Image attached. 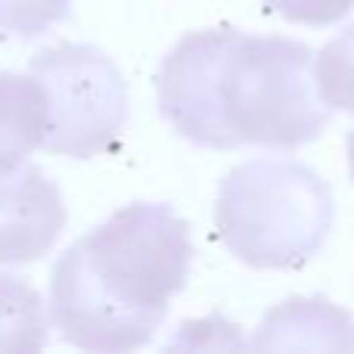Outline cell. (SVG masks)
I'll use <instances>...</instances> for the list:
<instances>
[{"label":"cell","mask_w":354,"mask_h":354,"mask_svg":"<svg viewBox=\"0 0 354 354\" xmlns=\"http://www.w3.org/2000/svg\"><path fill=\"white\" fill-rule=\"evenodd\" d=\"M311 66L320 100L354 115V22L320 50Z\"/></svg>","instance_id":"cell-9"},{"label":"cell","mask_w":354,"mask_h":354,"mask_svg":"<svg viewBox=\"0 0 354 354\" xmlns=\"http://www.w3.org/2000/svg\"><path fill=\"white\" fill-rule=\"evenodd\" d=\"M47 345L44 301L22 277L0 274V354L41 351Z\"/></svg>","instance_id":"cell-8"},{"label":"cell","mask_w":354,"mask_h":354,"mask_svg":"<svg viewBox=\"0 0 354 354\" xmlns=\"http://www.w3.org/2000/svg\"><path fill=\"white\" fill-rule=\"evenodd\" d=\"M336 221L330 183L295 159H252L224 174L214 227L230 255L258 270H289L320 255Z\"/></svg>","instance_id":"cell-3"},{"label":"cell","mask_w":354,"mask_h":354,"mask_svg":"<svg viewBox=\"0 0 354 354\" xmlns=\"http://www.w3.org/2000/svg\"><path fill=\"white\" fill-rule=\"evenodd\" d=\"M348 168H351V180H354V131H348Z\"/></svg>","instance_id":"cell-12"},{"label":"cell","mask_w":354,"mask_h":354,"mask_svg":"<svg viewBox=\"0 0 354 354\" xmlns=\"http://www.w3.org/2000/svg\"><path fill=\"white\" fill-rule=\"evenodd\" d=\"M193 270L189 224L162 202H131L75 239L50 274V320L84 351L153 339Z\"/></svg>","instance_id":"cell-2"},{"label":"cell","mask_w":354,"mask_h":354,"mask_svg":"<svg viewBox=\"0 0 354 354\" xmlns=\"http://www.w3.org/2000/svg\"><path fill=\"white\" fill-rule=\"evenodd\" d=\"M66 227L62 193L37 165L0 171V264H31L44 258Z\"/></svg>","instance_id":"cell-5"},{"label":"cell","mask_w":354,"mask_h":354,"mask_svg":"<svg viewBox=\"0 0 354 354\" xmlns=\"http://www.w3.org/2000/svg\"><path fill=\"white\" fill-rule=\"evenodd\" d=\"M261 351H354V320L326 299H289L264 314L255 333Z\"/></svg>","instance_id":"cell-6"},{"label":"cell","mask_w":354,"mask_h":354,"mask_svg":"<svg viewBox=\"0 0 354 354\" xmlns=\"http://www.w3.org/2000/svg\"><path fill=\"white\" fill-rule=\"evenodd\" d=\"M47 97V134L41 147L53 156L93 159L115 147L131 115L128 84L118 66L91 44H59L31 59Z\"/></svg>","instance_id":"cell-4"},{"label":"cell","mask_w":354,"mask_h":354,"mask_svg":"<svg viewBox=\"0 0 354 354\" xmlns=\"http://www.w3.org/2000/svg\"><path fill=\"white\" fill-rule=\"evenodd\" d=\"M47 134V97L35 75L0 72V171L19 165Z\"/></svg>","instance_id":"cell-7"},{"label":"cell","mask_w":354,"mask_h":354,"mask_svg":"<svg viewBox=\"0 0 354 354\" xmlns=\"http://www.w3.org/2000/svg\"><path fill=\"white\" fill-rule=\"evenodd\" d=\"M264 3L286 22H299L308 28L336 25L339 19H345L354 10V0H264Z\"/></svg>","instance_id":"cell-11"},{"label":"cell","mask_w":354,"mask_h":354,"mask_svg":"<svg viewBox=\"0 0 354 354\" xmlns=\"http://www.w3.org/2000/svg\"><path fill=\"white\" fill-rule=\"evenodd\" d=\"M72 0H0V37L31 41L68 16Z\"/></svg>","instance_id":"cell-10"},{"label":"cell","mask_w":354,"mask_h":354,"mask_svg":"<svg viewBox=\"0 0 354 354\" xmlns=\"http://www.w3.org/2000/svg\"><path fill=\"white\" fill-rule=\"evenodd\" d=\"M311 62V47L292 37L227 25L193 31L162 59L159 109L183 140L205 149L305 147L330 124Z\"/></svg>","instance_id":"cell-1"}]
</instances>
